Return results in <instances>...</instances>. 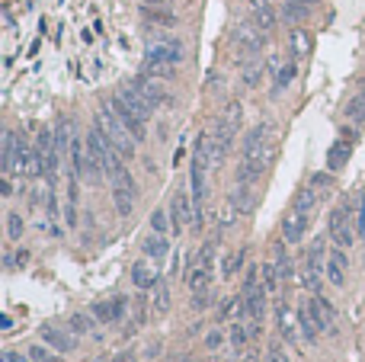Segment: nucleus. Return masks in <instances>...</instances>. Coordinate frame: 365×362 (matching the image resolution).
Here are the masks:
<instances>
[{"mask_svg": "<svg viewBox=\"0 0 365 362\" xmlns=\"http://www.w3.org/2000/svg\"><path fill=\"white\" fill-rule=\"evenodd\" d=\"M96 122H100V129L113 138L115 148L122 151V158H131V154H135V145H138V141H135V135L122 125V119L115 116V109L109 106V103H103V106H100V119H96Z\"/></svg>", "mask_w": 365, "mask_h": 362, "instance_id": "1", "label": "nucleus"}, {"mask_svg": "<svg viewBox=\"0 0 365 362\" xmlns=\"http://www.w3.org/2000/svg\"><path fill=\"white\" fill-rule=\"evenodd\" d=\"M109 106L115 109V116L122 119V125H125V129L135 135V141H144V138H148V129H144V116H141L138 109H131L129 103L122 100V93H115L113 100H109Z\"/></svg>", "mask_w": 365, "mask_h": 362, "instance_id": "2", "label": "nucleus"}, {"mask_svg": "<svg viewBox=\"0 0 365 362\" xmlns=\"http://www.w3.org/2000/svg\"><path fill=\"white\" fill-rule=\"evenodd\" d=\"M170 218H173V231H183L186 224H196V202L186 189H177L173 193V202H170Z\"/></svg>", "mask_w": 365, "mask_h": 362, "instance_id": "3", "label": "nucleus"}, {"mask_svg": "<svg viewBox=\"0 0 365 362\" xmlns=\"http://www.w3.org/2000/svg\"><path fill=\"white\" fill-rule=\"evenodd\" d=\"M237 39V45H241V55L243 58H253V55H260V48H263V29L256 26V23H241L234 32Z\"/></svg>", "mask_w": 365, "mask_h": 362, "instance_id": "4", "label": "nucleus"}, {"mask_svg": "<svg viewBox=\"0 0 365 362\" xmlns=\"http://www.w3.org/2000/svg\"><path fill=\"white\" fill-rule=\"evenodd\" d=\"M305 231H308V212L298 209V205H291L289 215L282 218V237L289 244H298L305 237Z\"/></svg>", "mask_w": 365, "mask_h": 362, "instance_id": "5", "label": "nucleus"}, {"mask_svg": "<svg viewBox=\"0 0 365 362\" xmlns=\"http://www.w3.org/2000/svg\"><path fill=\"white\" fill-rule=\"evenodd\" d=\"M131 90L138 93L141 100L148 103L151 109H154V106H160V103H167V93H164V87L157 84V81H154V77L151 74H141V77H135V81H131Z\"/></svg>", "mask_w": 365, "mask_h": 362, "instance_id": "6", "label": "nucleus"}, {"mask_svg": "<svg viewBox=\"0 0 365 362\" xmlns=\"http://www.w3.org/2000/svg\"><path fill=\"white\" fill-rule=\"evenodd\" d=\"M113 199H115V212L131 215V209H135V183H131L129 173H122L119 180H113Z\"/></svg>", "mask_w": 365, "mask_h": 362, "instance_id": "7", "label": "nucleus"}, {"mask_svg": "<svg viewBox=\"0 0 365 362\" xmlns=\"http://www.w3.org/2000/svg\"><path fill=\"white\" fill-rule=\"evenodd\" d=\"M144 61H170V65H179L183 61V45L179 42H157L144 52Z\"/></svg>", "mask_w": 365, "mask_h": 362, "instance_id": "8", "label": "nucleus"}, {"mask_svg": "<svg viewBox=\"0 0 365 362\" xmlns=\"http://www.w3.org/2000/svg\"><path fill=\"white\" fill-rule=\"evenodd\" d=\"M208 282H212V253H202V260H199V266H192V273L186 276V286L192 288V292H206Z\"/></svg>", "mask_w": 365, "mask_h": 362, "instance_id": "9", "label": "nucleus"}, {"mask_svg": "<svg viewBox=\"0 0 365 362\" xmlns=\"http://www.w3.org/2000/svg\"><path fill=\"white\" fill-rule=\"evenodd\" d=\"M241 119H243V109L241 103H228L225 112H221V122H218V129L221 135H228V138H234L237 131H241Z\"/></svg>", "mask_w": 365, "mask_h": 362, "instance_id": "10", "label": "nucleus"}, {"mask_svg": "<svg viewBox=\"0 0 365 362\" xmlns=\"http://www.w3.org/2000/svg\"><path fill=\"white\" fill-rule=\"evenodd\" d=\"M42 340H45L52 350H58V353H71L77 346V340L67 330H61V327H42Z\"/></svg>", "mask_w": 365, "mask_h": 362, "instance_id": "11", "label": "nucleus"}, {"mask_svg": "<svg viewBox=\"0 0 365 362\" xmlns=\"http://www.w3.org/2000/svg\"><path fill=\"white\" fill-rule=\"evenodd\" d=\"M266 292H269V288L263 286V282H256V286L247 288V301H243V311H247L250 317H256V321H260L263 311H266Z\"/></svg>", "mask_w": 365, "mask_h": 362, "instance_id": "12", "label": "nucleus"}, {"mask_svg": "<svg viewBox=\"0 0 365 362\" xmlns=\"http://www.w3.org/2000/svg\"><path fill=\"white\" fill-rule=\"evenodd\" d=\"M324 276H327L333 286H343V282H346V253H343V247H333Z\"/></svg>", "mask_w": 365, "mask_h": 362, "instance_id": "13", "label": "nucleus"}, {"mask_svg": "<svg viewBox=\"0 0 365 362\" xmlns=\"http://www.w3.org/2000/svg\"><path fill=\"white\" fill-rule=\"evenodd\" d=\"M311 308H314V315H318V321H320V330H324V334H337V315H333V308H330L327 298L314 295Z\"/></svg>", "mask_w": 365, "mask_h": 362, "instance_id": "14", "label": "nucleus"}, {"mask_svg": "<svg viewBox=\"0 0 365 362\" xmlns=\"http://www.w3.org/2000/svg\"><path fill=\"white\" fill-rule=\"evenodd\" d=\"M253 7V17H256V26L263 29V32H269L272 26H276V13H272L269 0H250Z\"/></svg>", "mask_w": 365, "mask_h": 362, "instance_id": "15", "label": "nucleus"}, {"mask_svg": "<svg viewBox=\"0 0 365 362\" xmlns=\"http://www.w3.org/2000/svg\"><path fill=\"white\" fill-rule=\"evenodd\" d=\"M298 321H301V334L308 337V340H318V334H320V321H318V315H314L311 301L298 311Z\"/></svg>", "mask_w": 365, "mask_h": 362, "instance_id": "16", "label": "nucleus"}, {"mask_svg": "<svg viewBox=\"0 0 365 362\" xmlns=\"http://www.w3.org/2000/svg\"><path fill=\"white\" fill-rule=\"evenodd\" d=\"M131 279H135V286L138 288H154L157 286V273L148 266V260H138L131 266Z\"/></svg>", "mask_w": 365, "mask_h": 362, "instance_id": "17", "label": "nucleus"}, {"mask_svg": "<svg viewBox=\"0 0 365 362\" xmlns=\"http://www.w3.org/2000/svg\"><path fill=\"white\" fill-rule=\"evenodd\" d=\"M231 202L241 215H247L253 209V183H237L234 193H231Z\"/></svg>", "mask_w": 365, "mask_h": 362, "instance_id": "18", "label": "nucleus"}, {"mask_svg": "<svg viewBox=\"0 0 365 362\" xmlns=\"http://www.w3.org/2000/svg\"><path fill=\"white\" fill-rule=\"evenodd\" d=\"M16 158H19V138L13 131H7V135H3V170H7V173L16 170Z\"/></svg>", "mask_w": 365, "mask_h": 362, "instance_id": "19", "label": "nucleus"}, {"mask_svg": "<svg viewBox=\"0 0 365 362\" xmlns=\"http://www.w3.org/2000/svg\"><path fill=\"white\" fill-rule=\"evenodd\" d=\"M167 251H170V247H167V237H164V234H157V231H154L148 241H144V257H151L154 263L164 260V257H167Z\"/></svg>", "mask_w": 365, "mask_h": 362, "instance_id": "20", "label": "nucleus"}, {"mask_svg": "<svg viewBox=\"0 0 365 362\" xmlns=\"http://www.w3.org/2000/svg\"><path fill=\"white\" fill-rule=\"evenodd\" d=\"M349 151H353V145H349V138H343V141H337L333 148H330V154H327V167L330 170H340L343 164L349 160Z\"/></svg>", "mask_w": 365, "mask_h": 362, "instance_id": "21", "label": "nucleus"}, {"mask_svg": "<svg viewBox=\"0 0 365 362\" xmlns=\"http://www.w3.org/2000/svg\"><path fill=\"white\" fill-rule=\"evenodd\" d=\"M173 67L177 65H170V61H144V74L160 77V81H170V77H173Z\"/></svg>", "mask_w": 365, "mask_h": 362, "instance_id": "22", "label": "nucleus"}, {"mask_svg": "<svg viewBox=\"0 0 365 362\" xmlns=\"http://www.w3.org/2000/svg\"><path fill=\"white\" fill-rule=\"evenodd\" d=\"M330 234H333V244H337V247H343V251H346V247H353V231L346 228V222L330 224Z\"/></svg>", "mask_w": 365, "mask_h": 362, "instance_id": "23", "label": "nucleus"}, {"mask_svg": "<svg viewBox=\"0 0 365 362\" xmlns=\"http://www.w3.org/2000/svg\"><path fill=\"white\" fill-rule=\"evenodd\" d=\"M260 77H263V65L256 61V55H253L250 61L243 65V84H247V87H256V84H260Z\"/></svg>", "mask_w": 365, "mask_h": 362, "instance_id": "24", "label": "nucleus"}, {"mask_svg": "<svg viewBox=\"0 0 365 362\" xmlns=\"http://www.w3.org/2000/svg\"><path fill=\"white\" fill-rule=\"evenodd\" d=\"M291 48H295V55H298V58L308 55L311 39H308V32H305V29H295V32H291Z\"/></svg>", "mask_w": 365, "mask_h": 362, "instance_id": "25", "label": "nucleus"}, {"mask_svg": "<svg viewBox=\"0 0 365 362\" xmlns=\"http://www.w3.org/2000/svg\"><path fill=\"white\" fill-rule=\"evenodd\" d=\"M241 260H243V251H234V253H228L225 260H221V276H234L237 270H241Z\"/></svg>", "mask_w": 365, "mask_h": 362, "instance_id": "26", "label": "nucleus"}, {"mask_svg": "<svg viewBox=\"0 0 365 362\" xmlns=\"http://www.w3.org/2000/svg\"><path fill=\"white\" fill-rule=\"evenodd\" d=\"M167 308H170V292H167V286H164V282H157V286H154V311H157V315H164Z\"/></svg>", "mask_w": 365, "mask_h": 362, "instance_id": "27", "label": "nucleus"}, {"mask_svg": "<svg viewBox=\"0 0 365 362\" xmlns=\"http://www.w3.org/2000/svg\"><path fill=\"white\" fill-rule=\"evenodd\" d=\"M71 122H58V129H55V145H58V151H65V148H71Z\"/></svg>", "mask_w": 365, "mask_h": 362, "instance_id": "28", "label": "nucleus"}, {"mask_svg": "<svg viewBox=\"0 0 365 362\" xmlns=\"http://www.w3.org/2000/svg\"><path fill=\"white\" fill-rule=\"evenodd\" d=\"M282 13H285V19H301L308 13V3H305V0H285V10H282Z\"/></svg>", "mask_w": 365, "mask_h": 362, "instance_id": "29", "label": "nucleus"}, {"mask_svg": "<svg viewBox=\"0 0 365 362\" xmlns=\"http://www.w3.org/2000/svg\"><path fill=\"white\" fill-rule=\"evenodd\" d=\"M291 77H295V65H282L279 71H276V93H279L282 87H289Z\"/></svg>", "mask_w": 365, "mask_h": 362, "instance_id": "30", "label": "nucleus"}, {"mask_svg": "<svg viewBox=\"0 0 365 362\" xmlns=\"http://www.w3.org/2000/svg\"><path fill=\"white\" fill-rule=\"evenodd\" d=\"M346 116L349 119H359V122H365V93L362 96H356V100L346 106Z\"/></svg>", "mask_w": 365, "mask_h": 362, "instance_id": "31", "label": "nucleus"}, {"mask_svg": "<svg viewBox=\"0 0 365 362\" xmlns=\"http://www.w3.org/2000/svg\"><path fill=\"white\" fill-rule=\"evenodd\" d=\"M276 270H279L282 279H289V276H291V260H289V253L282 251V247L276 251Z\"/></svg>", "mask_w": 365, "mask_h": 362, "instance_id": "32", "label": "nucleus"}, {"mask_svg": "<svg viewBox=\"0 0 365 362\" xmlns=\"http://www.w3.org/2000/svg\"><path fill=\"white\" fill-rule=\"evenodd\" d=\"M7 234H10V241H19V237H23V218H19L16 212L7 218Z\"/></svg>", "mask_w": 365, "mask_h": 362, "instance_id": "33", "label": "nucleus"}, {"mask_svg": "<svg viewBox=\"0 0 365 362\" xmlns=\"http://www.w3.org/2000/svg\"><path fill=\"white\" fill-rule=\"evenodd\" d=\"M151 228H154L157 234H167L170 224H167V212H164V209H157V212L151 215Z\"/></svg>", "mask_w": 365, "mask_h": 362, "instance_id": "34", "label": "nucleus"}, {"mask_svg": "<svg viewBox=\"0 0 365 362\" xmlns=\"http://www.w3.org/2000/svg\"><path fill=\"white\" fill-rule=\"evenodd\" d=\"M144 17H148L151 23H160V26H173V17H170V13H160V10L144 7Z\"/></svg>", "mask_w": 365, "mask_h": 362, "instance_id": "35", "label": "nucleus"}, {"mask_svg": "<svg viewBox=\"0 0 365 362\" xmlns=\"http://www.w3.org/2000/svg\"><path fill=\"white\" fill-rule=\"evenodd\" d=\"M93 315L106 324V321H113V317H115V308H113V305H106V301H100V305H93Z\"/></svg>", "mask_w": 365, "mask_h": 362, "instance_id": "36", "label": "nucleus"}, {"mask_svg": "<svg viewBox=\"0 0 365 362\" xmlns=\"http://www.w3.org/2000/svg\"><path fill=\"white\" fill-rule=\"evenodd\" d=\"M279 270H276V266H263V286L266 288H276V282H279Z\"/></svg>", "mask_w": 365, "mask_h": 362, "instance_id": "37", "label": "nucleus"}, {"mask_svg": "<svg viewBox=\"0 0 365 362\" xmlns=\"http://www.w3.org/2000/svg\"><path fill=\"white\" fill-rule=\"evenodd\" d=\"M71 330L87 334V330H90V317H87V315H74V317H71Z\"/></svg>", "mask_w": 365, "mask_h": 362, "instance_id": "38", "label": "nucleus"}, {"mask_svg": "<svg viewBox=\"0 0 365 362\" xmlns=\"http://www.w3.org/2000/svg\"><path fill=\"white\" fill-rule=\"evenodd\" d=\"M279 327H282V334L285 337H295L291 334V321H289V311H285V308L279 305Z\"/></svg>", "mask_w": 365, "mask_h": 362, "instance_id": "39", "label": "nucleus"}, {"mask_svg": "<svg viewBox=\"0 0 365 362\" xmlns=\"http://www.w3.org/2000/svg\"><path fill=\"white\" fill-rule=\"evenodd\" d=\"M243 340H247V334H243V327H241V324H234V327H231V343H234V350H241V346H243Z\"/></svg>", "mask_w": 365, "mask_h": 362, "instance_id": "40", "label": "nucleus"}, {"mask_svg": "<svg viewBox=\"0 0 365 362\" xmlns=\"http://www.w3.org/2000/svg\"><path fill=\"white\" fill-rule=\"evenodd\" d=\"M29 356H32V362H55V356H48L42 346H32V350H29Z\"/></svg>", "mask_w": 365, "mask_h": 362, "instance_id": "41", "label": "nucleus"}, {"mask_svg": "<svg viewBox=\"0 0 365 362\" xmlns=\"http://www.w3.org/2000/svg\"><path fill=\"white\" fill-rule=\"evenodd\" d=\"M269 362H289V356H285V350H282V346H272V350H269Z\"/></svg>", "mask_w": 365, "mask_h": 362, "instance_id": "42", "label": "nucleus"}, {"mask_svg": "<svg viewBox=\"0 0 365 362\" xmlns=\"http://www.w3.org/2000/svg\"><path fill=\"white\" fill-rule=\"evenodd\" d=\"M32 356H19V353H3V362H29Z\"/></svg>", "mask_w": 365, "mask_h": 362, "instance_id": "43", "label": "nucleus"}, {"mask_svg": "<svg viewBox=\"0 0 365 362\" xmlns=\"http://www.w3.org/2000/svg\"><path fill=\"white\" fill-rule=\"evenodd\" d=\"M141 3H144V7H164L167 0H141Z\"/></svg>", "mask_w": 365, "mask_h": 362, "instance_id": "44", "label": "nucleus"}, {"mask_svg": "<svg viewBox=\"0 0 365 362\" xmlns=\"http://www.w3.org/2000/svg\"><path fill=\"white\" fill-rule=\"evenodd\" d=\"M115 362H135V356H131V353H122V356H119V359H115Z\"/></svg>", "mask_w": 365, "mask_h": 362, "instance_id": "45", "label": "nucleus"}, {"mask_svg": "<svg viewBox=\"0 0 365 362\" xmlns=\"http://www.w3.org/2000/svg\"><path fill=\"white\" fill-rule=\"evenodd\" d=\"M243 362H256V356H253V353H250V356H247V359H243Z\"/></svg>", "mask_w": 365, "mask_h": 362, "instance_id": "46", "label": "nucleus"}, {"mask_svg": "<svg viewBox=\"0 0 365 362\" xmlns=\"http://www.w3.org/2000/svg\"><path fill=\"white\" fill-rule=\"evenodd\" d=\"M359 90H362V93H365V81H362V84H359Z\"/></svg>", "mask_w": 365, "mask_h": 362, "instance_id": "47", "label": "nucleus"}, {"mask_svg": "<svg viewBox=\"0 0 365 362\" xmlns=\"http://www.w3.org/2000/svg\"><path fill=\"white\" fill-rule=\"evenodd\" d=\"M305 3H308V7H311V3H318V0H305Z\"/></svg>", "mask_w": 365, "mask_h": 362, "instance_id": "48", "label": "nucleus"}]
</instances>
